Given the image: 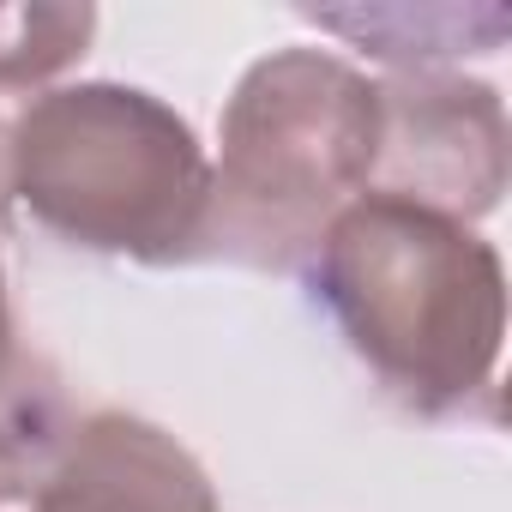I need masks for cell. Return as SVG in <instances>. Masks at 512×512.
Returning a JSON list of instances; mask_svg holds the SVG:
<instances>
[{"label": "cell", "instance_id": "obj_1", "mask_svg": "<svg viewBox=\"0 0 512 512\" xmlns=\"http://www.w3.org/2000/svg\"><path fill=\"white\" fill-rule=\"evenodd\" d=\"M314 296L350 356L416 416H458L494 392L506 266L458 217L362 193L308 260Z\"/></svg>", "mask_w": 512, "mask_h": 512}, {"label": "cell", "instance_id": "obj_2", "mask_svg": "<svg viewBox=\"0 0 512 512\" xmlns=\"http://www.w3.org/2000/svg\"><path fill=\"white\" fill-rule=\"evenodd\" d=\"M217 145L193 260L296 272L374 181L380 85L326 49H278L241 73Z\"/></svg>", "mask_w": 512, "mask_h": 512}, {"label": "cell", "instance_id": "obj_3", "mask_svg": "<svg viewBox=\"0 0 512 512\" xmlns=\"http://www.w3.org/2000/svg\"><path fill=\"white\" fill-rule=\"evenodd\" d=\"M13 199L67 247L139 266H193L211 157L151 91L91 79L43 91L7 127Z\"/></svg>", "mask_w": 512, "mask_h": 512}, {"label": "cell", "instance_id": "obj_4", "mask_svg": "<svg viewBox=\"0 0 512 512\" xmlns=\"http://www.w3.org/2000/svg\"><path fill=\"white\" fill-rule=\"evenodd\" d=\"M368 193L476 223L506 193L500 91L458 73H398L380 85V157Z\"/></svg>", "mask_w": 512, "mask_h": 512}, {"label": "cell", "instance_id": "obj_5", "mask_svg": "<svg viewBox=\"0 0 512 512\" xmlns=\"http://www.w3.org/2000/svg\"><path fill=\"white\" fill-rule=\"evenodd\" d=\"M31 506L37 512H217V488L169 428L127 410H97L73 422Z\"/></svg>", "mask_w": 512, "mask_h": 512}, {"label": "cell", "instance_id": "obj_6", "mask_svg": "<svg viewBox=\"0 0 512 512\" xmlns=\"http://www.w3.org/2000/svg\"><path fill=\"white\" fill-rule=\"evenodd\" d=\"M320 31L350 37L362 55L398 67V73H434V61L452 55H494L500 37L512 31L506 7H368V13H302Z\"/></svg>", "mask_w": 512, "mask_h": 512}, {"label": "cell", "instance_id": "obj_7", "mask_svg": "<svg viewBox=\"0 0 512 512\" xmlns=\"http://www.w3.org/2000/svg\"><path fill=\"white\" fill-rule=\"evenodd\" d=\"M73 434V404L49 356L19 350L0 374V500H31Z\"/></svg>", "mask_w": 512, "mask_h": 512}, {"label": "cell", "instance_id": "obj_8", "mask_svg": "<svg viewBox=\"0 0 512 512\" xmlns=\"http://www.w3.org/2000/svg\"><path fill=\"white\" fill-rule=\"evenodd\" d=\"M97 37V7H0V91H31L73 61H85Z\"/></svg>", "mask_w": 512, "mask_h": 512}, {"label": "cell", "instance_id": "obj_9", "mask_svg": "<svg viewBox=\"0 0 512 512\" xmlns=\"http://www.w3.org/2000/svg\"><path fill=\"white\" fill-rule=\"evenodd\" d=\"M25 344L13 338V302H7V272H0V374L13 368V356H19Z\"/></svg>", "mask_w": 512, "mask_h": 512}, {"label": "cell", "instance_id": "obj_10", "mask_svg": "<svg viewBox=\"0 0 512 512\" xmlns=\"http://www.w3.org/2000/svg\"><path fill=\"white\" fill-rule=\"evenodd\" d=\"M7 205H13V175H7V133H0V223H7Z\"/></svg>", "mask_w": 512, "mask_h": 512}]
</instances>
